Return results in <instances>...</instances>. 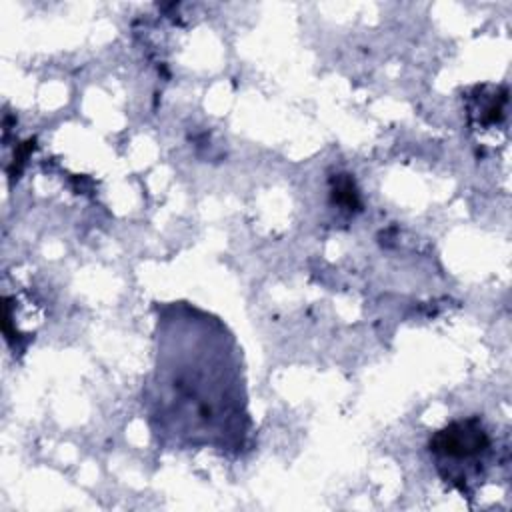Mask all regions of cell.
<instances>
[{
	"instance_id": "cell-3",
	"label": "cell",
	"mask_w": 512,
	"mask_h": 512,
	"mask_svg": "<svg viewBox=\"0 0 512 512\" xmlns=\"http://www.w3.org/2000/svg\"><path fill=\"white\" fill-rule=\"evenodd\" d=\"M330 200L334 206H340L346 212H358L362 210V198L360 190L348 172H338L330 176Z\"/></svg>"
},
{
	"instance_id": "cell-2",
	"label": "cell",
	"mask_w": 512,
	"mask_h": 512,
	"mask_svg": "<svg viewBox=\"0 0 512 512\" xmlns=\"http://www.w3.org/2000/svg\"><path fill=\"white\" fill-rule=\"evenodd\" d=\"M506 102H508L506 88H498L490 84L472 88V92L466 96V110H468L470 124L476 128L496 126L506 114Z\"/></svg>"
},
{
	"instance_id": "cell-1",
	"label": "cell",
	"mask_w": 512,
	"mask_h": 512,
	"mask_svg": "<svg viewBox=\"0 0 512 512\" xmlns=\"http://www.w3.org/2000/svg\"><path fill=\"white\" fill-rule=\"evenodd\" d=\"M430 456L444 482L460 492H468V484L484 474L492 440L478 416H468L440 428L428 444Z\"/></svg>"
}]
</instances>
